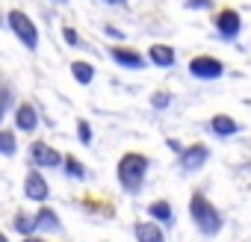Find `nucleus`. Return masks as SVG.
Listing matches in <instances>:
<instances>
[{"label": "nucleus", "mask_w": 251, "mask_h": 242, "mask_svg": "<svg viewBox=\"0 0 251 242\" xmlns=\"http://www.w3.org/2000/svg\"><path fill=\"white\" fill-rule=\"evenodd\" d=\"M148 166H151V163H148V157H145V154H136V151L124 154V157L118 160V169H115L121 189H124V192H139V189L145 186Z\"/></svg>", "instance_id": "1"}, {"label": "nucleus", "mask_w": 251, "mask_h": 242, "mask_svg": "<svg viewBox=\"0 0 251 242\" xmlns=\"http://www.w3.org/2000/svg\"><path fill=\"white\" fill-rule=\"evenodd\" d=\"M189 216H192L195 227H198L204 236H216V233L222 230V216H219V210H216L201 192H195V195L189 198Z\"/></svg>", "instance_id": "2"}, {"label": "nucleus", "mask_w": 251, "mask_h": 242, "mask_svg": "<svg viewBox=\"0 0 251 242\" xmlns=\"http://www.w3.org/2000/svg\"><path fill=\"white\" fill-rule=\"evenodd\" d=\"M6 24H9V30L15 33V39H18L27 50H36V48H39V27L33 24V18H30L27 12L12 9V12L6 15Z\"/></svg>", "instance_id": "3"}, {"label": "nucleus", "mask_w": 251, "mask_h": 242, "mask_svg": "<svg viewBox=\"0 0 251 242\" xmlns=\"http://www.w3.org/2000/svg\"><path fill=\"white\" fill-rule=\"evenodd\" d=\"M24 198L33 201V204H45L50 198V183L45 180V174L39 169H33L27 177H24Z\"/></svg>", "instance_id": "4"}, {"label": "nucleus", "mask_w": 251, "mask_h": 242, "mask_svg": "<svg viewBox=\"0 0 251 242\" xmlns=\"http://www.w3.org/2000/svg\"><path fill=\"white\" fill-rule=\"evenodd\" d=\"M30 160L36 169H59L62 166V154L56 148H50L48 142H33L30 145Z\"/></svg>", "instance_id": "5"}, {"label": "nucleus", "mask_w": 251, "mask_h": 242, "mask_svg": "<svg viewBox=\"0 0 251 242\" xmlns=\"http://www.w3.org/2000/svg\"><path fill=\"white\" fill-rule=\"evenodd\" d=\"M222 71H225V65L213 56H195L189 62V74L195 80H216V77H222Z\"/></svg>", "instance_id": "6"}, {"label": "nucleus", "mask_w": 251, "mask_h": 242, "mask_svg": "<svg viewBox=\"0 0 251 242\" xmlns=\"http://www.w3.org/2000/svg\"><path fill=\"white\" fill-rule=\"evenodd\" d=\"M207 157H210V151H207V145H189V148H183L180 151V169L183 171H198L204 163H207Z\"/></svg>", "instance_id": "7"}, {"label": "nucleus", "mask_w": 251, "mask_h": 242, "mask_svg": "<svg viewBox=\"0 0 251 242\" xmlns=\"http://www.w3.org/2000/svg\"><path fill=\"white\" fill-rule=\"evenodd\" d=\"M15 127L21 133H33L39 127V109L33 103H18L15 106Z\"/></svg>", "instance_id": "8"}, {"label": "nucleus", "mask_w": 251, "mask_h": 242, "mask_svg": "<svg viewBox=\"0 0 251 242\" xmlns=\"http://www.w3.org/2000/svg\"><path fill=\"white\" fill-rule=\"evenodd\" d=\"M36 218V233H59L62 230V221H59V213L50 210V207H39V213L33 216Z\"/></svg>", "instance_id": "9"}, {"label": "nucleus", "mask_w": 251, "mask_h": 242, "mask_svg": "<svg viewBox=\"0 0 251 242\" xmlns=\"http://www.w3.org/2000/svg\"><path fill=\"white\" fill-rule=\"evenodd\" d=\"M109 56H112V62H115V65H121V68H130V71L145 68V56H142V53H136V50H130V48H112V50H109Z\"/></svg>", "instance_id": "10"}, {"label": "nucleus", "mask_w": 251, "mask_h": 242, "mask_svg": "<svg viewBox=\"0 0 251 242\" xmlns=\"http://www.w3.org/2000/svg\"><path fill=\"white\" fill-rule=\"evenodd\" d=\"M239 27H242V21H239L236 9H225V12H219V18H216V30H219L222 39H236V36H239Z\"/></svg>", "instance_id": "11"}, {"label": "nucleus", "mask_w": 251, "mask_h": 242, "mask_svg": "<svg viewBox=\"0 0 251 242\" xmlns=\"http://www.w3.org/2000/svg\"><path fill=\"white\" fill-rule=\"evenodd\" d=\"M133 236H136V242H166V233L157 221H136Z\"/></svg>", "instance_id": "12"}, {"label": "nucleus", "mask_w": 251, "mask_h": 242, "mask_svg": "<svg viewBox=\"0 0 251 242\" xmlns=\"http://www.w3.org/2000/svg\"><path fill=\"white\" fill-rule=\"evenodd\" d=\"M210 130L216 136H233V133L242 130V124H239V121H233L230 115H213L210 118Z\"/></svg>", "instance_id": "13"}, {"label": "nucleus", "mask_w": 251, "mask_h": 242, "mask_svg": "<svg viewBox=\"0 0 251 242\" xmlns=\"http://www.w3.org/2000/svg\"><path fill=\"white\" fill-rule=\"evenodd\" d=\"M148 59H151L157 68H172V65H175V48H169V45H151Z\"/></svg>", "instance_id": "14"}, {"label": "nucleus", "mask_w": 251, "mask_h": 242, "mask_svg": "<svg viewBox=\"0 0 251 242\" xmlns=\"http://www.w3.org/2000/svg\"><path fill=\"white\" fill-rule=\"evenodd\" d=\"M148 216H151L154 221H163L166 227L175 224V210H172L169 201H154V204H148Z\"/></svg>", "instance_id": "15"}, {"label": "nucleus", "mask_w": 251, "mask_h": 242, "mask_svg": "<svg viewBox=\"0 0 251 242\" xmlns=\"http://www.w3.org/2000/svg\"><path fill=\"white\" fill-rule=\"evenodd\" d=\"M62 171H65V177H71V180H86V166L77 160V157H62Z\"/></svg>", "instance_id": "16"}, {"label": "nucleus", "mask_w": 251, "mask_h": 242, "mask_svg": "<svg viewBox=\"0 0 251 242\" xmlns=\"http://www.w3.org/2000/svg\"><path fill=\"white\" fill-rule=\"evenodd\" d=\"M12 230L21 233V236H33L36 233V218L27 216V213H15L12 216Z\"/></svg>", "instance_id": "17"}, {"label": "nucleus", "mask_w": 251, "mask_h": 242, "mask_svg": "<svg viewBox=\"0 0 251 242\" xmlns=\"http://www.w3.org/2000/svg\"><path fill=\"white\" fill-rule=\"evenodd\" d=\"M71 74H74V80L80 83V86H89L92 80H95V68L89 65V62H71Z\"/></svg>", "instance_id": "18"}, {"label": "nucleus", "mask_w": 251, "mask_h": 242, "mask_svg": "<svg viewBox=\"0 0 251 242\" xmlns=\"http://www.w3.org/2000/svg\"><path fill=\"white\" fill-rule=\"evenodd\" d=\"M18 154V136L12 130H0V157H15Z\"/></svg>", "instance_id": "19"}, {"label": "nucleus", "mask_w": 251, "mask_h": 242, "mask_svg": "<svg viewBox=\"0 0 251 242\" xmlns=\"http://www.w3.org/2000/svg\"><path fill=\"white\" fill-rule=\"evenodd\" d=\"M77 139H80L83 145L92 142V124H89V121H83V118L77 121Z\"/></svg>", "instance_id": "20"}, {"label": "nucleus", "mask_w": 251, "mask_h": 242, "mask_svg": "<svg viewBox=\"0 0 251 242\" xmlns=\"http://www.w3.org/2000/svg\"><path fill=\"white\" fill-rule=\"evenodd\" d=\"M151 103H154V109H166L172 103V95L169 92H154L151 95Z\"/></svg>", "instance_id": "21"}, {"label": "nucleus", "mask_w": 251, "mask_h": 242, "mask_svg": "<svg viewBox=\"0 0 251 242\" xmlns=\"http://www.w3.org/2000/svg\"><path fill=\"white\" fill-rule=\"evenodd\" d=\"M9 103H12V92H9L3 83H0V118H3V112L9 109Z\"/></svg>", "instance_id": "22"}, {"label": "nucleus", "mask_w": 251, "mask_h": 242, "mask_svg": "<svg viewBox=\"0 0 251 242\" xmlns=\"http://www.w3.org/2000/svg\"><path fill=\"white\" fill-rule=\"evenodd\" d=\"M186 6H189V9H210L213 0H186Z\"/></svg>", "instance_id": "23"}, {"label": "nucleus", "mask_w": 251, "mask_h": 242, "mask_svg": "<svg viewBox=\"0 0 251 242\" xmlns=\"http://www.w3.org/2000/svg\"><path fill=\"white\" fill-rule=\"evenodd\" d=\"M62 33H65V42H68V45H80V36H77V30H71V27H65Z\"/></svg>", "instance_id": "24"}, {"label": "nucleus", "mask_w": 251, "mask_h": 242, "mask_svg": "<svg viewBox=\"0 0 251 242\" xmlns=\"http://www.w3.org/2000/svg\"><path fill=\"white\" fill-rule=\"evenodd\" d=\"M103 33H106V36H109V39H121V36H124V33H121V30H115V27H106V30H103Z\"/></svg>", "instance_id": "25"}, {"label": "nucleus", "mask_w": 251, "mask_h": 242, "mask_svg": "<svg viewBox=\"0 0 251 242\" xmlns=\"http://www.w3.org/2000/svg\"><path fill=\"white\" fill-rule=\"evenodd\" d=\"M21 242H45L39 233H33V236H21Z\"/></svg>", "instance_id": "26"}, {"label": "nucleus", "mask_w": 251, "mask_h": 242, "mask_svg": "<svg viewBox=\"0 0 251 242\" xmlns=\"http://www.w3.org/2000/svg\"><path fill=\"white\" fill-rule=\"evenodd\" d=\"M0 242H9V236H6V233H3V230H0Z\"/></svg>", "instance_id": "27"}, {"label": "nucleus", "mask_w": 251, "mask_h": 242, "mask_svg": "<svg viewBox=\"0 0 251 242\" xmlns=\"http://www.w3.org/2000/svg\"><path fill=\"white\" fill-rule=\"evenodd\" d=\"M106 3H121V0H106Z\"/></svg>", "instance_id": "28"}, {"label": "nucleus", "mask_w": 251, "mask_h": 242, "mask_svg": "<svg viewBox=\"0 0 251 242\" xmlns=\"http://www.w3.org/2000/svg\"><path fill=\"white\" fill-rule=\"evenodd\" d=\"M59 3H65V0H59Z\"/></svg>", "instance_id": "29"}, {"label": "nucleus", "mask_w": 251, "mask_h": 242, "mask_svg": "<svg viewBox=\"0 0 251 242\" xmlns=\"http://www.w3.org/2000/svg\"><path fill=\"white\" fill-rule=\"evenodd\" d=\"M0 24H3V18H0Z\"/></svg>", "instance_id": "30"}]
</instances>
